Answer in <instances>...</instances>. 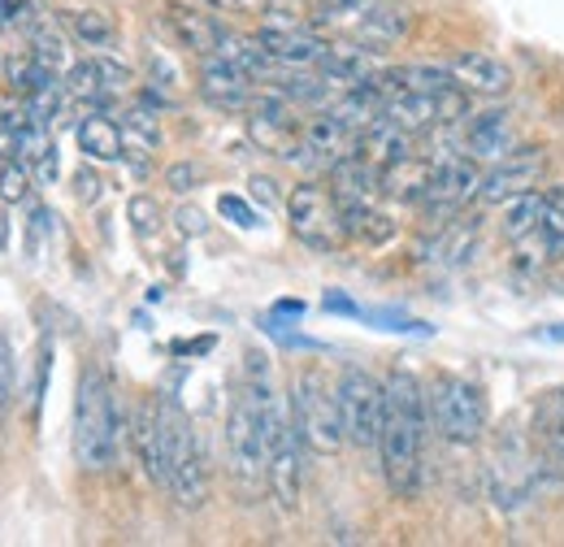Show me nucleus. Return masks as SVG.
<instances>
[{
    "label": "nucleus",
    "instance_id": "obj_1",
    "mask_svg": "<svg viewBox=\"0 0 564 547\" xmlns=\"http://www.w3.org/2000/svg\"><path fill=\"white\" fill-rule=\"evenodd\" d=\"M387 409H382V439L378 461L382 479L395 500H417L425 486V439H430V405L425 387L413 369H391L382 378Z\"/></svg>",
    "mask_w": 564,
    "mask_h": 547
},
{
    "label": "nucleus",
    "instance_id": "obj_2",
    "mask_svg": "<svg viewBox=\"0 0 564 547\" xmlns=\"http://www.w3.org/2000/svg\"><path fill=\"white\" fill-rule=\"evenodd\" d=\"M243 387L261 409V426H265V452H270V491L282 508L300 504V486H304V465H300V426L295 412L279 396L274 374H270V356L265 352H248L243 356Z\"/></svg>",
    "mask_w": 564,
    "mask_h": 547
},
{
    "label": "nucleus",
    "instance_id": "obj_3",
    "mask_svg": "<svg viewBox=\"0 0 564 547\" xmlns=\"http://www.w3.org/2000/svg\"><path fill=\"white\" fill-rule=\"evenodd\" d=\"M131 421L118 405L113 378L100 365H83L74 392V461L87 474H105L118 465Z\"/></svg>",
    "mask_w": 564,
    "mask_h": 547
},
{
    "label": "nucleus",
    "instance_id": "obj_4",
    "mask_svg": "<svg viewBox=\"0 0 564 547\" xmlns=\"http://www.w3.org/2000/svg\"><path fill=\"white\" fill-rule=\"evenodd\" d=\"M291 412L300 426V439L313 457H335L348 435H344V412H339V387L326 378L322 365H304L291 383Z\"/></svg>",
    "mask_w": 564,
    "mask_h": 547
},
{
    "label": "nucleus",
    "instance_id": "obj_5",
    "mask_svg": "<svg viewBox=\"0 0 564 547\" xmlns=\"http://www.w3.org/2000/svg\"><path fill=\"white\" fill-rule=\"evenodd\" d=\"M425 405H430V426L438 430V439L456 443V448H474L487 430V396L474 378L460 374H434L425 387Z\"/></svg>",
    "mask_w": 564,
    "mask_h": 547
},
{
    "label": "nucleus",
    "instance_id": "obj_6",
    "mask_svg": "<svg viewBox=\"0 0 564 547\" xmlns=\"http://www.w3.org/2000/svg\"><path fill=\"white\" fill-rule=\"evenodd\" d=\"M226 461H230V474L248 491L252 486H270L265 426H261V409L248 396V387H239L230 396V409H226Z\"/></svg>",
    "mask_w": 564,
    "mask_h": 547
},
{
    "label": "nucleus",
    "instance_id": "obj_7",
    "mask_svg": "<svg viewBox=\"0 0 564 547\" xmlns=\"http://www.w3.org/2000/svg\"><path fill=\"white\" fill-rule=\"evenodd\" d=\"M286 222H291V235L313 248V253H335L348 230H344V208H339V196L313 179L295 183L291 196H286Z\"/></svg>",
    "mask_w": 564,
    "mask_h": 547
},
{
    "label": "nucleus",
    "instance_id": "obj_8",
    "mask_svg": "<svg viewBox=\"0 0 564 547\" xmlns=\"http://www.w3.org/2000/svg\"><path fill=\"white\" fill-rule=\"evenodd\" d=\"M339 412H344V435L356 452H378L382 439V409H387V392L382 378H373L365 365H344L339 378Z\"/></svg>",
    "mask_w": 564,
    "mask_h": 547
},
{
    "label": "nucleus",
    "instance_id": "obj_9",
    "mask_svg": "<svg viewBox=\"0 0 564 547\" xmlns=\"http://www.w3.org/2000/svg\"><path fill=\"white\" fill-rule=\"evenodd\" d=\"M487 479H491V500L503 508V513H517V508H525V504H530V495H534V486H539L543 474H539L534 443H530L521 430L499 435Z\"/></svg>",
    "mask_w": 564,
    "mask_h": 547
},
{
    "label": "nucleus",
    "instance_id": "obj_10",
    "mask_svg": "<svg viewBox=\"0 0 564 547\" xmlns=\"http://www.w3.org/2000/svg\"><path fill=\"white\" fill-rule=\"evenodd\" d=\"M543 174H547V152L530 148V143H517L508 157H499L491 170L482 174V201L487 205H503L512 196L539 192Z\"/></svg>",
    "mask_w": 564,
    "mask_h": 547
},
{
    "label": "nucleus",
    "instance_id": "obj_11",
    "mask_svg": "<svg viewBox=\"0 0 564 547\" xmlns=\"http://www.w3.org/2000/svg\"><path fill=\"white\" fill-rule=\"evenodd\" d=\"M196 87H200V96L209 100L213 109H226V114H243V109H252V100H257V78L248 74V69L230 66L226 57H200V78H196Z\"/></svg>",
    "mask_w": 564,
    "mask_h": 547
},
{
    "label": "nucleus",
    "instance_id": "obj_12",
    "mask_svg": "<svg viewBox=\"0 0 564 547\" xmlns=\"http://www.w3.org/2000/svg\"><path fill=\"white\" fill-rule=\"evenodd\" d=\"M530 443L539 457V474H564V387L543 392L530 421Z\"/></svg>",
    "mask_w": 564,
    "mask_h": 547
},
{
    "label": "nucleus",
    "instance_id": "obj_13",
    "mask_svg": "<svg viewBox=\"0 0 564 547\" xmlns=\"http://www.w3.org/2000/svg\"><path fill=\"white\" fill-rule=\"evenodd\" d=\"M257 40H261V49L274 57V66H291V69H313L322 62V53L330 49L326 40H317L313 31H304L300 22H295V26H286V22H265V26L257 31Z\"/></svg>",
    "mask_w": 564,
    "mask_h": 547
},
{
    "label": "nucleus",
    "instance_id": "obj_14",
    "mask_svg": "<svg viewBox=\"0 0 564 547\" xmlns=\"http://www.w3.org/2000/svg\"><path fill=\"white\" fill-rule=\"evenodd\" d=\"M131 448L140 461L143 479L152 486H170V457H165V439H161V417H156V400H143L131 412Z\"/></svg>",
    "mask_w": 564,
    "mask_h": 547
},
{
    "label": "nucleus",
    "instance_id": "obj_15",
    "mask_svg": "<svg viewBox=\"0 0 564 547\" xmlns=\"http://www.w3.org/2000/svg\"><path fill=\"white\" fill-rule=\"evenodd\" d=\"M517 148V127H512V114L508 109H482V114H469L465 122V152L474 161H499Z\"/></svg>",
    "mask_w": 564,
    "mask_h": 547
},
{
    "label": "nucleus",
    "instance_id": "obj_16",
    "mask_svg": "<svg viewBox=\"0 0 564 547\" xmlns=\"http://www.w3.org/2000/svg\"><path fill=\"white\" fill-rule=\"evenodd\" d=\"M165 26L170 35L178 40V49H187L192 57H213L217 53V40H221V22L213 13H200L183 0H170L165 4Z\"/></svg>",
    "mask_w": 564,
    "mask_h": 547
},
{
    "label": "nucleus",
    "instance_id": "obj_17",
    "mask_svg": "<svg viewBox=\"0 0 564 547\" xmlns=\"http://www.w3.org/2000/svg\"><path fill=\"white\" fill-rule=\"evenodd\" d=\"M165 491H170L174 504L187 508V513L205 508V500H209V452H205L200 435H196V439L187 443V452L174 461V474H170V486H165Z\"/></svg>",
    "mask_w": 564,
    "mask_h": 547
},
{
    "label": "nucleus",
    "instance_id": "obj_18",
    "mask_svg": "<svg viewBox=\"0 0 564 547\" xmlns=\"http://www.w3.org/2000/svg\"><path fill=\"white\" fill-rule=\"evenodd\" d=\"M452 69V78L465 87V92H474V96H503L508 87H512V74L508 66L491 57V53H460V57H452L447 62Z\"/></svg>",
    "mask_w": 564,
    "mask_h": 547
},
{
    "label": "nucleus",
    "instance_id": "obj_19",
    "mask_svg": "<svg viewBox=\"0 0 564 547\" xmlns=\"http://www.w3.org/2000/svg\"><path fill=\"white\" fill-rule=\"evenodd\" d=\"M300 139L308 143V152L317 157V161H339V157H348V152H356V131L339 118V114H317V118H308V122H300Z\"/></svg>",
    "mask_w": 564,
    "mask_h": 547
},
{
    "label": "nucleus",
    "instance_id": "obj_20",
    "mask_svg": "<svg viewBox=\"0 0 564 547\" xmlns=\"http://www.w3.org/2000/svg\"><path fill=\"white\" fill-rule=\"evenodd\" d=\"M409 26H413V18L404 13V9H395V4H369V13H365V22L352 31V44L360 49H369V53H387L395 40H404L409 35Z\"/></svg>",
    "mask_w": 564,
    "mask_h": 547
},
{
    "label": "nucleus",
    "instance_id": "obj_21",
    "mask_svg": "<svg viewBox=\"0 0 564 547\" xmlns=\"http://www.w3.org/2000/svg\"><path fill=\"white\" fill-rule=\"evenodd\" d=\"M356 152H360V157H369L378 170H387V165H395V161L413 157V131L395 127V122L382 114L373 127H365V131H360V139H356Z\"/></svg>",
    "mask_w": 564,
    "mask_h": 547
},
{
    "label": "nucleus",
    "instance_id": "obj_22",
    "mask_svg": "<svg viewBox=\"0 0 564 547\" xmlns=\"http://www.w3.org/2000/svg\"><path fill=\"white\" fill-rule=\"evenodd\" d=\"M74 139H78V152H83L87 161L109 165V161H122V157H127L122 122H113V118H105V114H87V118L74 127Z\"/></svg>",
    "mask_w": 564,
    "mask_h": 547
},
{
    "label": "nucleus",
    "instance_id": "obj_23",
    "mask_svg": "<svg viewBox=\"0 0 564 547\" xmlns=\"http://www.w3.org/2000/svg\"><path fill=\"white\" fill-rule=\"evenodd\" d=\"M313 69L326 74V78L339 83V87H352V83L373 74V62H369V49H360V44H330Z\"/></svg>",
    "mask_w": 564,
    "mask_h": 547
},
{
    "label": "nucleus",
    "instance_id": "obj_24",
    "mask_svg": "<svg viewBox=\"0 0 564 547\" xmlns=\"http://www.w3.org/2000/svg\"><path fill=\"white\" fill-rule=\"evenodd\" d=\"M217 57H226L230 66L248 69L252 78H265V74L274 69V57L261 49V40H257V35H239V31H230V26H221Z\"/></svg>",
    "mask_w": 564,
    "mask_h": 547
},
{
    "label": "nucleus",
    "instance_id": "obj_25",
    "mask_svg": "<svg viewBox=\"0 0 564 547\" xmlns=\"http://www.w3.org/2000/svg\"><path fill=\"white\" fill-rule=\"evenodd\" d=\"M53 78H62L57 69H48L31 49L26 53H13L9 62H4V83H9V92L18 96V100H26V96H35L40 87H48Z\"/></svg>",
    "mask_w": 564,
    "mask_h": 547
},
{
    "label": "nucleus",
    "instance_id": "obj_26",
    "mask_svg": "<svg viewBox=\"0 0 564 547\" xmlns=\"http://www.w3.org/2000/svg\"><path fill=\"white\" fill-rule=\"evenodd\" d=\"M339 208H344V230H348V239L387 244V239L395 235V222H391L387 213H378L373 201H365V205H339Z\"/></svg>",
    "mask_w": 564,
    "mask_h": 547
},
{
    "label": "nucleus",
    "instance_id": "obj_27",
    "mask_svg": "<svg viewBox=\"0 0 564 547\" xmlns=\"http://www.w3.org/2000/svg\"><path fill=\"white\" fill-rule=\"evenodd\" d=\"M539 217H543V192H525V196L503 201V222H499V230H503V239L521 244V239H530V235L539 230Z\"/></svg>",
    "mask_w": 564,
    "mask_h": 547
},
{
    "label": "nucleus",
    "instance_id": "obj_28",
    "mask_svg": "<svg viewBox=\"0 0 564 547\" xmlns=\"http://www.w3.org/2000/svg\"><path fill=\"white\" fill-rule=\"evenodd\" d=\"M66 26H70V35L83 49H113L118 44V26L100 9H70L66 13Z\"/></svg>",
    "mask_w": 564,
    "mask_h": 547
},
{
    "label": "nucleus",
    "instance_id": "obj_29",
    "mask_svg": "<svg viewBox=\"0 0 564 547\" xmlns=\"http://www.w3.org/2000/svg\"><path fill=\"white\" fill-rule=\"evenodd\" d=\"M369 4H373V0H317L313 22L326 26V31H348V35H352L356 26L365 22Z\"/></svg>",
    "mask_w": 564,
    "mask_h": 547
},
{
    "label": "nucleus",
    "instance_id": "obj_30",
    "mask_svg": "<svg viewBox=\"0 0 564 547\" xmlns=\"http://www.w3.org/2000/svg\"><path fill=\"white\" fill-rule=\"evenodd\" d=\"M66 92H70L74 100H87V105H109V92H105V78H100V66H96V57H87V62H74L66 69Z\"/></svg>",
    "mask_w": 564,
    "mask_h": 547
},
{
    "label": "nucleus",
    "instance_id": "obj_31",
    "mask_svg": "<svg viewBox=\"0 0 564 547\" xmlns=\"http://www.w3.org/2000/svg\"><path fill=\"white\" fill-rule=\"evenodd\" d=\"M31 53L44 62L48 69H70V53H66V35L57 31V26H48V22H40L35 31H31Z\"/></svg>",
    "mask_w": 564,
    "mask_h": 547
},
{
    "label": "nucleus",
    "instance_id": "obj_32",
    "mask_svg": "<svg viewBox=\"0 0 564 547\" xmlns=\"http://www.w3.org/2000/svg\"><path fill=\"white\" fill-rule=\"evenodd\" d=\"M539 230L547 239L552 253H564V187L543 192V217H539Z\"/></svg>",
    "mask_w": 564,
    "mask_h": 547
},
{
    "label": "nucleus",
    "instance_id": "obj_33",
    "mask_svg": "<svg viewBox=\"0 0 564 547\" xmlns=\"http://www.w3.org/2000/svg\"><path fill=\"white\" fill-rule=\"evenodd\" d=\"M31 174L35 170L26 161H18V157L13 161H0V201L4 205H22L31 196Z\"/></svg>",
    "mask_w": 564,
    "mask_h": 547
},
{
    "label": "nucleus",
    "instance_id": "obj_34",
    "mask_svg": "<svg viewBox=\"0 0 564 547\" xmlns=\"http://www.w3.org/2000/svg\"><path fill=\"white\" fill-rule=\"evenodd\" d=\"M127 217H131L135 235H140V239H148V235L161 226V205H156L152 196H131V205H127Z\"/></svg>",
    "mask_w": 564,
    "mask_h": 547
},
{
    "label": "nucleus",
    "instance_id": "obj_35",
    "mask_svg": "<svg viewBox=\"0 0 564 547\" xmlns=\"http://www.w3.org/2000/svg\"><path fill=\"white\" fill-rule=\"evenodd\" d=\"M217 213H221L226 222H235L239 230H252V226H261V213L248 205L243 196H230V192H226V196L217 201Z\"/></svg>",
    "mask_w": 564,
    "mask_h": 547
},
{
    "label": "nucleus",
    "instance_id": "obj_36",
    "mask_svg": "<svg viewBox=\"0 0 564 547\" xmlns=\"http://www.w3.org/2000/svg\"><path fill=\"white\" fill-rule=\"evenodd\" d=\"M13 378H18V361H13V343L0 335V417L13 405Z\"/></svg>",
    "mask_w": 564,
    "mask_h": 547
},
{
    "label": "nucleus",
    "instance_id": "obj_37",
    "mask_svg": "<svg viewBox=\"0 0 564 547\" xmlns=\"http://www.w3.org/2000/svg\"><path fill=\"white\" fill-rule=\"evenodd\" d=\"M165 183H170V192L187 196V192H196V187L205 183V170H200L196 161H178V165H170V170H165Z\"/></svg>",
    "mask_w": 564,
    "mask_h": 547
},
{
    "label": "nucleus",
    "instance_id": "obj_38",
    "mask_svg": "<svg viewBox=\"0 0 564 547\" xmlns=\"http://www.w3.org/2000/svg\"><path fill=\"white\" fill-rule=\"evenodd\" d=\"M174 222H178V235H187V239H196V235H205L209 230V222H205V213L192 205H183L174 213Z\"/></svg>",
    "mask_w": 564,
    "mask_h": 547
},
{
    "label": "nucleus",
    "instance_id": "obj_39",
    "mask_svg": "<svg viewBox=\"0 0 564 547\" xmlns=\"http://www.w3.org/2000/svg\"><path fill=\"white\" fill-rule=\"evenodd\" d=\"M74 196H78L83 205H96V201H100V179H96V170L83 165V170L74 174Z\"/></svg>",
    "mask_w": 564,
    "mask_h": 547
},
{
    "label": "nucleus",
    "instance_id": "obj_40",
    "mask_svg": "<svg viewBox=\"0 0 564 547\" xmlns=\"http://www.w3.org/2000/svg\"><path fill=\"white\" fill-rule=\"evenodd\" d=\"M53 222H57V217H53V208H44V205L31 208V244H26L31 253L40 248V239H44V235H53Z\"/></svg>",
    "mask_w": 564,
    "mask_h": 547
},
{
    "label": "nucleus",
    "instance_id": "obj_41",
    "mask_svg": "<svg viewBox=\"0 0 564 547\" xmlns=\"http://www.w3.org/2000/svg\"><path fill=\"white\" fill-rule=\"evenodd\" d=\"M213 13H270V0H205Z\"/></svg>",
    "mask_w": 564,
    "mask_h": 547
},
{
    "label": "nucleus",
    "instance_id": "obj_42",
    "mask_svg": "<svg viewBox=\"0 0 564 547\" xmlns=\"http://www.w3.org/2000/svg\"><path fill=\"white\" fill-rule=\"evenodd\" d=\"M31 170H35V179H40L44 187H53V183H57V143H53V148L31 165Z\"/></svg>",
    "mask_w": 564,
    "mask_h": 547
},
{
    "label": "nucleus",
    "instance_id": "obj_43",
    "mask_svg": "<svg viewBox=\"0 0 564 547\" xmlns=\"http://www.w3.org/2000/svg\"><path fill=\"white\" fill-rule=\"evenodd\" d=\"M322 309H326V313H348V318H356V313H360V309H356V304L348 300V296H344V291H326Z\"/></svg>",
    "mask_w": 564,
    "mask_h": 547
},
{
    "label": "nucleus",
    "instance_id": "obj_44",
    "mask_svg": "<svg viewBox=\"0 0 564 547\" xmlns=\"http://www.w3.org/2000/svg\"><path fill=\"white\" fill-rule=\"evenodd\" d=\"M248 187H252V201H261V205H265V208H270V205H279V192H274V179H252Z\"/></svg>",
    "mask_w": 564,
    "mask_h": 547
},
{
    "label": "nucleus",
    "instance_id": "obj_45",
    "mask_svg": "<svg viewBox=\"0 0 564 547\" xmlns=\"http://www.w3.org/2000/svg\"><path fill=\"white\" fill-rule=\"evenodd\" d=\"M13 9H18V0H0V31L13 26Z\"/></svg>",
    "mask_w": 564,
    "mask_h": 547
},
{
    "label": "nucleus",
    "instance_id": "obj_46",
    "mask_svg": "<svg viewBox=\"0 0 564 547\" xmlns=\"http://www.w3.org/2000/svg\"><path fill=\"white\" fill-rule=\"evenodd\" d=\"M0 248H4V217H0Z\"/></svg>",
    "mask_w": 564,
    "mask_h": 547
}]
</instances>
